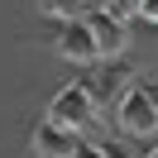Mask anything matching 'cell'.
<instances>
[{
	"label": "cell",
	"instance_id": "1",
	"mask_svg": "<svg viewBox=\"0 0 158 158\" xmlns=\"http://www.w3.org/2000/svg\"><path fill=\"white\" fill-rule=\"evenodd\" d=\"M48 120H58V125H67L72 134H81V129H91L101 120V106H96V96H91L81 81H72V86H62L58 96H53Z\"/></svg>",
	"mask_w": 158,
	"mask_h": 158
},
{
	"label": "cell",
	"instance_id": "2",
	"mask_svg": "<svg viewBox=\"0 0 158 158\" xmlns=\"http://www.w3.org/2000/svg\"><path fill=\"white\" fill-rule=\"evenodd\" d=\"M115 125L125 134H134V139H153L158 134V101H153V91L148 86H129L120 96V106H115Z\"/></svg>",
	"mask_w": 158,
	"mask_h": 158
},
{
	"label": "cell",
	"instance_id": "3",
	"mask_svg": "<svg viewBox=\"0 0 158 158\" xmlns=\"http://www.w3.org/2000/svg\"><path fill=\"white\" fill-rule=\"evenodd\" d=\"M86 24H91V39H96L101 58H120V53L129 48V29H125V19H115L106 5H101V10H91Z\"/></svg>",
	"mask_w": 158,
	"mask_h": 158
},
{
	"label": "cell",
	"instance_id": "4",
	"mask_svg": "<svg viewBox=\"0 0 158 158\" xmlns=\"http://www.w3.org/2000/svg\"><path fill=\"white\" fill-rule=\"evenodd\" d=\"M58 53L67 62H96L101 58V48H96V39H91V24H86V15L81 19H62V34H58Z\"/></svg>",
	"mask_w": 158,
	"mask_h": 158
},
{
	"label": "cell",
	"instance_id": "5",
	"mask_svg": "<svg viewBox=\"0 0 158 158\" xmlns=\"http://www.w3.org/2000/svg\"><path fill=\"white\" fill-rule=\"evenodd\" d=\"M72 148H77V134H72L67 125H58V120H43V125L34 129V153L39 158H67Z\"/></svg>",
	"mask_w": 158,
	"mask_h": 158
},
{
	"label": "cell",
	"instance_id": "6",
	"mask_svg": "<svg viewBox=\"0 0 158 158\" xmlns=\"http://www.w3.org/2000/svg\"><path fill=\"white\" fill-rule=\"evenodd\" d=\"M125 91H129V67H125V62L101 67V91H91V96H96V106H101V120H106V110L120 106V96H125Z\"/></svg>",
	"mask_w": 158,
	"mask_h": 158
},
{
	"label": "cell",
	"instance_id": "7",
	"mask_svg": "<svg viewBox=\"0 0 158 158\" xmlns=\"http://www.w3.org/2000/svg\"><path fill=\"white\" fill-rule=\"evenodd\" d=\"M39 10L53 19H81V0H39Z\"/></svg>",
	"mask_w": 158,
	"mask_h": 158
},
{
	"label": "cell",
	"instance_id": "8",
	"mask_svg": "<svg viewBox=\"0 0 158 158\" xmlns=\"http://www.w3.org/2000/svg\"><path fill=\"white\" fill-rule=\"evenodd\" d=\"M115 19H129V15H139V0H101Z\"/></svg>",
	"mask_w": 158,
	"mask_h": 158
},
{
	"label": "cell",
	"instance_id": "9",
	"mask_svg": "<svg viewBox=\"0 0 158 158\" xmlns=\"http://www.w3.org/2000/svg\"><path fill=\"white\" fill-rule=\"evenodd\" d=\"M67 158H106V148H101V144H86V139H77V148H72Z\"/></svg>",
	"mask_w": 158,
	"mask_h": 158
},
{
	"label": "cell",
	"instance_id": "10",
	"mask_svg": "<svg viewBox=\"0 0 158 158\" xmlns=\"http://www.w3.org/2000/svg\"><path fill=\"white\" fill-rule=\"evenodd\" d=\"M139 15H144V19H153V24H158V0H139Z\"/></svg>",
	"mask_w": 158,
	"mask_h": 158
},
{
	"label": "cell",
	"instance_id": "11",
	"mask_svg": "<svg viewBox=\"0 0 158 158\" xmlns=\"http://www.w3.org/2000/svg\"><path fill=\"white\" fill-rule=\"evenodd\" d=\"M106 148V158H129V148H120V144H101Z\"/></svg>",
	"mask_w": 158,
	"mask_h": 158
},
{
	"label": "cell",
	"instance_id": "12",
	"mask_svg": "<svg viewBox=\"0 0 158 158\" xmlns=\"http://www.w3.org/2000/svg\"><path fill=\"white\" fill-rule=\"evenodd\" d=\"M148 158H158V148H148Z\"/></svg>",
	"mask_w": 158,
	"mask_h": 158
},
{
	"label": "cell",
	"instance_id": "13",
	"mask_svg": "<svg viewBox=\"0 0 158 158\" xmlns=\"http://www.w3.org/2000/svg\"><path fill=\"white\" fill-rule=\"evenodd\" d=\"M153 101H158V91H153Z\"/></svg>",
	"mask_w": 158,
	"mask_h": 158
}]
</instances>
